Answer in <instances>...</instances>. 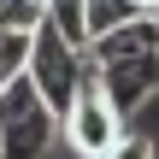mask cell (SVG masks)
Instances as JSON below:
<instances>
[{"instance_id":"8992f818","label":"cell","mask_w":159,"mask_h":159,"mask_svg":"<svg viewBox=\"0 0 159 159\" xmlns=\"http://www.w3.org/2000/svg\"><path fill=\"white\" fill-rule=\"evenodd\" d=\"M24 71H30V35L0 30V89H6V83H18Z\"/></svg>"},{"instance_id":"3957f363","label":"cell","mask_w":159,"mask_h":159,"mask_svg":"<svg viewBox=\"0 0 159 159\" xmlns=\"http://www.w3.org/2000/svg\"><path fill=\"white\" fill-rule=\"evenodd\" d=\"M83 71H89V47H77V41H65L47 18L35 24V35H30V83H35V94L65 118V106L77 100V83H83Z\"/></svg>"},{"instance_id":"277c9868","label":"cell","mask_w":159,"mask_h":159,"mask_svg":"<svg viewBox=\"0 0 159 159\" xmlns=\"http://www.w3.org/2000/svg\"><path fill=\"white\" fill-rule=\"evenodd\" d=\"M59 136L77 148V159H106V153H112V142L124 136V112L106 100L94 59H89L83 83H77V100H71V106H65V118H59Z\"/></svg>"},{"instance_id":"ba28073f","label":"cell","mask_w":159,"mask_h":159,"mask_svg":"<svg viewBox=\"0 0 159 159\" xmlns=\"http://www.w3.org/2000/svg\"><path fill=\"white\" fill-rule=\"evenodd\" d=\"M106 159H153V142L142 136V130H124L118 142H112V153Z\"/></svg>"},{"instance_id":"30bf717a","label":"cell","mask_w":159,"mask_h":159,"mask_svg":"<svg viewBox=\"0 0 159 159\" xmlns=\"http://www.w3.org/2000/svg\"><path fill=\"white\" fill-rule=\"evenodd\" d=\"M35 6H41V12H47V0H35Z\"/></svg>"},{"instance_id":"7a4b0ae2","label":"cell","mask_w":159,"mask_h":159,"mask_svg":"<svg viewBox=\"0 0 159 159\" xmlns=\"http://www.w3.org/2000/svg\"><path fill=\"white\" fill-rule=\"evenodd\" d=\"M59 142V112L35 94L30 77L0 89V159H47Z\"/></svg>"},{"instance_id":"6da1fadb","label":"cell","mask_w":159,"mask_h":159,"mask_svg":"<svg viewBox=\"0 0 159 159\" xmlns=\"http://www.w3.org/2000/svg\"><path fill=\"white\" fill-rule=\"evenodd\" d=\"M89 59L100 71V89L118 112H136L148 94H159V18H130L89 41Z\"/></svg>"},{"instance_id":"9c48e42d","label":"cell","mask_w":159,"mask_h":159,"mask_svg":"<svg viewBox=\"0 0 159 159\" xmlns=\"http://www.w3.org/2000/svg\"><path fill=\"white\" fill-rule=\"evenodd\" d=\"M130 12L136 18H159V0H130Z\"/></svg>"},{"instance_id":"52a82bcc","label":"cell","mask_w":159,"mask_h":159,"mask_svg":"<svg viewBox=\"0 0 159 159\" xmlns=\"http://www.w3.org/2000/svg\"><path fill=\"white\" fill-rule=\"evenodd\" d=\"M41 18H47V12H41L35 0H0V30H12V35H35Z\"/></svg>"},{"instance_id":"5b68a950","label":"cell","mask_w":159,"mask_h":159,"mask_svg":"<svg viewBox=\"0 0 159 159\" xmlns=\"http://www.w3.org/2000/svg\"><path fill=\"white\" fill-rule=\"evenodd\" d=\"M47 24H53L65 41L89 47V0H47Z\"/></svg>"}]
</instances>
